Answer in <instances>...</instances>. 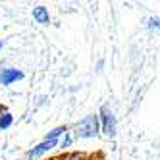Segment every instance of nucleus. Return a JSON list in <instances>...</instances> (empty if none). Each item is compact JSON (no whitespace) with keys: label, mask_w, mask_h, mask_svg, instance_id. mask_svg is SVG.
Returning a JSON list of instances; mask_svg holds the SVG:
<instances>
[{"label":"nucleus","mask_w":160,"mask_h":160,"mask_svg":"<svg viewBox=\"0 0 160 160\" xmlns=\"http://www.w3.org/2000/svg\"><path fill=\"white\" fill-rule=\"evenodd\" d=\"M100 133L98 114H89L75 123V137L77 139H93Z\"/></svg>","instance_id":"obj_1"},{"label":"nucleus","mask_w":160,"mask_h":160,"mask_svg":"<svg viewBox=\"0 0 160 160\" xmlns=\"http://www.w3.org/2000/svg\"><path fill=\"white\" fill-rule=\"evenodd\" d=\"M98 122H100V131L112 139V137L116 135L118 122H116V116H114V110L108 104L100 106V110H98Z\"/></svg>","instance_id":"obj_2"},{"label":"nucleus","mask_w":160,"mask_h":160,"mask_svg":"<svg viewBox=\"0 0 160 160\" xmlns=\"http://www.w3.org/2000/svg\"><path fill=\"white\" fill-rule=\"evenodd\" d=\"M58 147V141H47V139H42L39 145H35L33 148H29V151L25 152V160H37L44 154H48L52 148Z\"/></svg>","instance_id":"obj_3"},{"label":"nucleus","mask_w":160,"mask_h":160,"mask_svg":"<svg viewBox=\"0 0 160 160\" xmlns=\"http://www.w3.org/2000/svg\"><path fill=\"white\" fill-rule=\"evenodd\" d=\"M19 79H23V72L18 68H2L0 70V85H12Z\"/></svg>","instance_id":"obj_4"},{"label":"nucleus","mask_w":160,"mask_h":160,"mask_svg":"<svg viewBox=\"0 0 160 160\" xmlns=\"http://www.w3.org/2000/svg\"><path fill=\"white\" fill-rule=\"evenodd\" d=\"M33 19H35L37 23H41V25H48V23H50L48 8H44V6H37V8H33Z\"/></svg>","instance_id":"obj_5"},{"label":"nucleus","mask_w":160,"mask_h":160,"mask_svg":"<svg viewBox=\"0 0 160 160\" xmlns=\"http://www.w3.org/2000/svg\"><path fill=\"white\" fill-rule=\"evenodd\" d=\"M68 131H70V128H68V125H58V128L50 129L47 135H44V139H47V141H60V137H62L64 133H68Z\"/></svg>","instance_id":"obj_6"},{"label":"nucleus","mask_w":160,"mask_h":160,"mask_svg":"<svg viewBox=\"0 0 160 160\" xmlns=\"http://www.w3.org/2000/svg\"><path fill=\"white\" fill-rule=\"evenodd\" d=\"M12 125H14V116L8 110H2V112H0V129H2V131L10 129Z\"/></svg>","instance_id":"obj_7"},{"label":"nucleus","mask_w":160,"mask_h":160,"mask_svg":"<svg viewBox=\"0 0 160 160\" xmlns=\"http://www.w3.org/2000/svg\"><path fill=\"white\" fill-rule=\"evenodd\" d=\"M60 160H91L87 154L83 152H77V151H72V152H64L60 156Z\"/></svg>","instance_id":"obj_8"},{"label":"nucleus","mask_w":160,"mask_h":160,"mask_svg":"<svg viewBox=\"0 0 160 160\" xmlns=\"http://www.w3.org/2000/svg\"><path fill=\"white\" fill-rule=\"evenodd\" d=\"M72 143H73V137H72V133L68 131V133H64L62 137H60V141H58V148H62V151H68V148L72 147Z\"/></svg>","instance_id":"obj_9"},{"label":"nucleus","mask_w":160,"mask_h":160,"mask_svg":"<svg viewBox=\"0 0 160 160\" xmlns=\"http://www.w3.org/2000/svg\"><path fill=\"white\" fill-rule=\"evenodd\" d=\"M147 25H148V29H152V31L160 33V19H158V18H151Z\"/></svg>","instance_id":"obj_10"},{"label":"nucleus","mask_w":160,"mask_h":160,"mask_svg":"<svg viewBox=\"0 0 160 160\" xmlns=\"http://www.w3.org/2000/svg\"><path fill=\"white\" fill-rule=\"evenodd\" d=\"M48 160H60V156H52V158H48Z\"/></svg>","instance_id":"obj_11"},{"label":"nucleus","mask_w":160,"mask_h":160,"mask_svg":"<svg viewBox=\"0 0 160 160\" xmlns=\"http://www.w3.org/2000/svg\"><path fill=\"white\" fill-rule=\"evenodd\" d=\"M2 47H4V42H2V41H0V52H2Z\"/></svg>","instance_id":"obj_12"}]
</instances>
